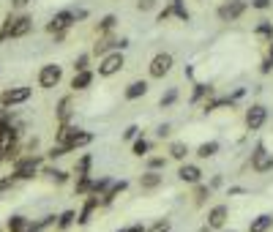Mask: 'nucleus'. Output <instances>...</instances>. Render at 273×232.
<instances>
[{"label": "nucleus", "mask_w": 273, "mask_h": 232, "mask_svg": "<svg viewBox=\"0 0 273 232\" xmlns=\"http://www.w3.org/2000/svg\"><path fill=\"white\" fill-rule=\"evenodd\" d=\"M170 14H172V8H164V11L158 14V22H164V19H167V17H170Z\"/></svg>", "instance_id": "obj_47"}, {"label": "nucleus", "mask_w": 273, "mask_h": 232, "mask_svg": "<svg viewBox=\"0 0 273 232\" xmlns=\"http://www.w3.org/2000/svg\"><path fill=\"white\" fill-rule=\"evenodd\" d=\"M74 19H77L74 11H58L52 17V22L47 25V30H49V33H55V36H60L66 27H71V22H74Z\"/></svg>", "instance_id": "obj_6"}, {"label": "nucleus", "mask_w": 273, "mask_h": 232, "mask_svg": "<svg viewBox=\"0 0 273 232\" xmlns=\"http://www.w3.org/2000/svg\"><path fill=\"white\" fill-rule=\"evenodd\" d=\"M123 189H126V180H120V183H112V189H109L107 194H104V205H109V202H112V199H115Z\"/></svg>", "instance_id": "obj_22"}, {"label": "nucleus", "mask_w": 273, "mask_h": 232, "mask_svg": "<svg viewBox=\"0 0 273 232\" xmlns=\"http://www.w3.org/2000/svg\"><path fill=\"white\" fill-rule=\"evenodd\" d=\"M14 186H17V177H14V175L3 177V180H0V194H6V191H11Z\"/></svg>", "instance_id": "obj_30"}, {"label": "nucleus", "mask_w": 273, "mask_h": 232, "mask_svg": "<svg viewBox=\"0 0 273 232\" xmlns=\"http://www.w3.org/2000/svg\"><path fill=\"white\" fill-rule=\"evenodd\" d=\"M271 3H273V0H254L252 6L259 8V11H265V8H271Z\"/></svg>", "instance_id": "obj_40"}, {"label": "nucleus", "mask_w": 273, "mask_h": 232, "mask_svg": "<svg viewBox=\"0 0 273 232\" xmlns=\"http://www.w3.org/2000/svg\"><path fill=\"white\" fill-rule=\"evenodd\" d=\"M148 148H150V145L145 142V139H136V142H134V153H136V156H145V153H148Z\"/></svg>", "instance_id": "obj_32"}, {"label": "nucleus", "mask_w": 273, "mask_h": 232, "mask_svg": "<svg viewBox=\"0 0 273 232\" xmlns=\"http://www.w3.org/2000/svg\"><path fill=\"white\" fill-rule=\"evenodd\" d=\"M90 139H93V134H90V131H79V129H77L74 134H71V139H68V142H66V150L85 148V145H88Z\"/></svg>", "instance_id": "obj_12"}, {"label": "nucleus", "mask_w": 273, "mask_h": 232, "mask_svg": "<svg viewBox=\"0 0 273 232\" xmlns=\"http://www.w3.org/2000/svg\"><path fill=\"white\" fill-rule=\"evenodd\" d=\"M74 68H77V71H88V55H79L77 63H74Z\"/></svg>", "instance_id": "obj_35"}, {"label": "nucleus", "mask_w": 273, "mask_h": 232, "mask_svg": "<svg viewBox=\"0 0 273 232\" xmlns=\"http://www.w3.org/2000/svg\"><path fill=\"white\" fill-rule=\"evenodd\" d=\"M257 33L259 36H273V25H271V22H262V25L257 27Z\"/></svg>", "instance_id": "obj_36"}, {"label": "nucleus", "mask_w": 273, "mask_h": 232, "mask_svg": "<svg viewBox=\"0 0 273 232\" xmlns=\"http://www.w3.org/2000/svg\"><path fill=\"white\" fill-rule=\"evenodd\" d=\"M252 167H254L257 172H268V170H273V156H271V153H265V148H262V145L254 150Z\"/></svg>", "instance_id": "obj_10"}, {"label": "nucleus", "mask_w": 273, "mask_h": 232, "mask_svg": "<svg viewBox=\"0 0 273 232\" xmlns=\"http://www.w3.org/2000/svg\"><path fill=\"white\" fill-rule=\"evenodd\" d=\"M145 93H148V82H131L126 88V98H139Z\"/></svg>", "instance_id": "obj_16"}, {"label": "nucleus", "mask_w": 273, "mask_h": 232, "mask_svg": "<svg viewBox=\"0 0 273 232\" xmlns=\"http://www.w3.org/2000/svg\"><path fill=\"white\" fill-rule=\"evenodd\" d=\"M148 232H170V221H156Z\"/></svg>", "instance_id": "obj_34"}, {"label": "nucleus", "mask_w": 273, "mask_h": 232, "mask_svg": "<svg viewBox=\"0 0 273 232\" xmlns=\"http://www.w3.org/2000/svg\"><path fill=\"white\" fill-rule=\"evenodd\" d=\"M120 232H129V230H120Z\"/></svg>", "instance_id": "obj_52"}, {"label": "nucleus", "mask_w": 273, "mask_h": 232, "mask_svg": "<svg viewBox=\"0 0 273 232\" xmlns=\"http://www.w3.org/2000/svg\"><path fill=\"white\" fill-rule=\"evenodd\" d=\"M27 3H30V0H11L14 8H22V6H27Z\"/></svg>", "instance_id": "obj_45"}, {"label": "nucleus", "mask_w": 273, "mask_h": 232, "mask_svg": "<svg viewBox=\"0 0 273 232\" xmlns=\"http://www.w3.org/2000/svg\"><path fill=\"white\" fill-rule=\"evenodd\" d=\"M158 183H161V175H156V172H145L142 180H139V186H142V189H156Z\"/></svg>", "instance_id": "obj_18"}, {"label": "nucleus", "mask_w": 273, "mask_h": 232, "mask_svg": "<svg viewBox=\"0 0 273 232\" xmlns=\"http://www.w3.org/2000/svg\"><path fill=\"white\" fill-rule=\"evenodd\" d=\"M0 232H3V230H0Z\"/></svg>", "instance_id": "obj_53"}, {"label": "nucleus", "mask_w": 273, "mask_h": 232, "mask_svg": "<svg viewBox=\"0 0 273 232\" xmlns=\"http://www.w3.org/2000/svg\"><path fill=\"white\" fill-rule=\"evenodd\" d=\"M123 68V55L120 52H112V55H107L101 60V66H98V74L101 77H112V74H117Z\"/></svg>", "instance_id": "obj_7"}, {"label": "nucleus", "mask_w": 273, "mask_h": 232, "mask_svg": "<svg viewBox=\"0 0 273 232\" xmlns=\"http://www.w3.org/2000/svg\"><path fill=\"white\" fill-rule=\"evenodd\" d=\"M161 167H164V158H150V170H161Z\"/></svg>", "instance_id": "obj_41"}, {"label": "nucleus", "mask_w": 273, "mask_h": 232, "mask_svg": "<svg viewBox=\"0 0 273 232\" xmlns=\"http://www.w3.org/2000/svg\"><path fill=\"white\" fill-rule=\"evenodd\" d=\"M96 205H98V197H90L88 202H85V211H82V216H79V224H88V216H90V211H93Z\"/></svg>", "instance_id": "obj_25"}, {"label": "nucleus", "mask_w": 273, "mask_h": 232, "mask_svg": "<svg viewBox=\"0 0 273 232\" xmlns=\"http://www.w3.org/2000/svg\"><path fill=\"white\" fill-rule=\"evenodd\" d=\"M66 153H68V150H66V148H63V145H55V148H52V150H49L47 156H49V158H60V156H66Z\"/></svg>", "instance_id": "obj_33"}, {"label": "nucleus", "mask_w": 273, "mask_h": 232, "mask_svg": "<svg viewBox=\"0 0 273 232\" xmlns=\"http://www.w3.org/2000/svg\"><path fill=\"white\" fill-rule=\"evenodd\" d=\"M271 227H273V216L265 213V216H257L252 224H249V232H268Z\"/></svg>", "instance_id": "obj_14"}, {"label": "nucleus", "mask_w": 273, "mask_h": 232, "mask_svg": "<svg viewBox=\"0 0 273 232\" xmlns=\"http://www.w3.org/2000/svg\"><path fill=\"white\" fill-rule=\"evenodd\" d=\"M172 68V55L170 52H158L156 58H153V60H150V77H156V79H161L164 74H167V71H170Z\"/></svg>", "instance_id": "obj_5"}, {"label": "nucleus", "mask_w": 273, "mask_h": 232, "mask_svg": "<svg viewBox=\"0 0 273 232\" xmlns=\"http://www.w3.org/2000/svg\"><path fill=\"white\" fill-rule=\"evenodd\" d=\"M115 22H117L115 14H107V17L101 19V25H98V30H101V33H107V30H112V27H115Z\"/></svg>", "instance_id": "obj_28"}, {"label": "nucleus", "mask_w": 273, "mask_h": 232, "mask_svg": "<svg viewBox=\"0 0 273 232\" xmlns=\"http://www.w3.org/2000/svg\"><path fill=\"white\" fill-rule=\"evenodd\" d=\"M8 129H11V117H0V136L6 134Z\"/></svg>", "instance_id": "obj_39"}, {"label": "nucleus", "mask_w": 273, "mask_h": 232, "mask_svg": "<svg viewBox=\"0 0 273 232\" xmlns=\"http://www.w3.org/2000/svg\"><path fill=\"white\" fill-rule=\"evenodd\" d=\"M25 232H39V224H33V227H27Z\"/></svg>", "instance_id": "obj_49"}, {"label": "nucleus", "mask_w": 273, "mask_h": 232, "mask_svg": "<svg viewBox=\"0 0 273 232\" xmlns=\"http://www.w3.org/2000/svg\"><path fill=\"white\" fill-rule=\"evenodd\" d=\"M136 131H139V129H136V126H129V129H126V134H123V136H126V139H134V136H136Z\"/></svg>", "instance_id": "obj_42"}, {"label": "nucleus", "mask_w": 273, "mask_h": 232, "mask_svg": "<svg viewBox=\"0 0 273 232\" xmlns=\"http://www.w3.org/2000/svg\"><path fill=\"white\" fill-rule=\"evenodd\" d=\"M172 11H175L177 14V17H180V19H189V8H186L183 6V0H172Z\"/></svg>", "instance_id": "obj_26"}, {"label": "nucleus", "mask_w": 273, "mask_h": 232, "mask_svg": "<svg viewBox=\"0 0 273 232\" xmlns=\"http://www.w3.org/2000/svg\"><path fill=\"white\" fill-rule=\"evenodd\" d=\"M112 47H117V41H112V39H104V41H98V44H96V49H93V52H96V55H104V52H107V49H112Z\"/></svg>", "instance_id": "obj_27"}, {"label": "nucleus", "mask_w": 273, "mask_h": 232, "mask_svg": "<svg viewBox=\"0 0 273 232\" xmlns=\"http://www.w3.org/2000/svg\"><path fill=\"white\" fill-rule=\"evenodd\" d=\"M90 191V177L85 175V177H79V183H77V194H88Z\"/></svg>", "instance_id": "obj_31"}, {"label": "nucleus", "mask_w": 273, "mask_h": 232, "mask_svg": "<svg viewBox=\"0 0 273 232\" xmlns=\"http://www.w3.org/2000/svg\"><path fill=\"white\" fill-rule=\"evenodd\" d=\"M3 161H6V156H3V150H0V164H3Z\"/></svg>", "instance_id": "obj_50"}, {"label": "nucleus", "mask_w": 273, "mask_h": 232, "mask_svg": "<svg viewBox=\"0 0 273 232\" xmlns=\"http://www.w3.org/2000/svg\"><path fill=\"white\" fill-rule=\"evenodd\" d=\"M90 82H93V74H90V71H77L74 79H71V88H74V90H85Z\"/></svg>", "instance_id": "obj_15"}, {"label": "nucleus", "mask_w": 273, "mask_h": 232, "mask_svg": "<svg viewBox=\"0 0 273 232\" xmlns=\"http://www.w3.org/2000/svg\"><path fill=\"white\" fill-rule=\"evenodd\" d=\"M90 164H93V158H90V156H82L79 161H77V177H85V175H88Z\"/></svg>", "instance_id": "obj_23"}, {"label": "nucleus", "mask_w": 273, "mask_h": 232, "mask_svg": "<svg viewBox=\"0 0 273 232\" xmlns=\"http://www.w3.org/2000/svg\"><path fill=\"white\" fill-rule=\"evenodd\" d=\"M205 197H208V189H205V186H199V189H197V202H202Z\"/></svg>", "instance_id": "obj_44"}, {"label": "nucleus", "mask_w": 273, "mask_h": 232, "mask_svg": "<svg viewBox=\"0 0 273 232\" xmlns=\"http://www.w3.org/2000/svg\"><path fill=\"white\" fill-rule=\"evenodd\" d=\"M60 77H63L60 66L47 63V66H41V71H39V85H41L44 90H49V88H55V85L60 82Z\"/></svg>", "instance_id": "obj_4"}, {"label": "nucleus", "mask_w": 273, "mask_h": 232, "mask_svg": "<svg viewBox=\"0 0 273 232\" xmlns=\"http://www.w3.org/2000/svg\"><path fill=\"white\" fill-rule=\"evenodd\" d=\"M227 205H216L211 213H208V227H213V230H218V227H224V221H227Z\"/></svg>", "instance_id": "obj_11"}, {"label": "nucleus", "mask_w": 273, "mask_h": 232, "mask_svg": "<svg viewBox=\"0 0 273 232\" xmlns=\"http://www.w3.org/2000/svg\"><path fill=\"white\" fill-rule=\"evenodd\" d=\"M243 11H246L243 0H232V3H224V6L218 8V19H221V22H232V19H238Z\"/></svg>", "instance_id": "obj_8"}, {"label": "nucleus", "mask_w": 273, "mask_h": 232, "mask_svg": "<svg viewBox=\"0 0 273 232\" xmlns=\"http://www.w3.org/2000/svg\"><path fill=\"white\" fill-rule=\"evenodd\" d=\"M30 93H33V90L25 88V85H20V88H8V90L0 93V104H3V107H17V104H25L27 98H30Z\"/></svg>", "instance_id": "obj_3"}, {"label": "nucleus", "mask_w": 273, "mask_h": 232, "mask_svg": "<svg viewBox=\"0 0 273 232\" xmlns=\"http://www.w3.org/2000/svg\"><path fill=\"white\" fill-rule=\"evenodd\" d=\"M175 98H177V93H175V90H170L167 96H161V107H170V104L175 101Z\"/></svg>", "instance_id": "obj_37"}, {"label": "nucleus", "mask_w": 273, "mask_h": 232, "mask_svg": "<svg viewBox=\"0 0 273 232\" xmlns=\"http://www.w3.org/2000/svg\"><path fill=\"white\" fill-rule=\"evenodd\" d=\"M39 156H25V158H14V177L17 180H30L39 172Z\"/></svg>", "instance_id": "obj_2"}, {"label": "nucleus", "mask_w": 273, "mask_h": 232, "mask_svg": "<svg viewBox=\"0 0 273 232\" xmlns=\"http://www.w3.org/2000/svg\"><path fill=\"white\" fill-rule=\"evenodd\" d=\"M177 175H180V180H186V183H199L202 172H199V167H194V164H183Z\"/></svg>", "instance_id": "obj_13"}, {"label": "nucleus", "mask_w": 273, "mask_h": 232, "mask_svg": "<svg viewBox=\"0 0 273 232\" xmlns=\"http://www.w3.org/2000/svg\"><path fill=\"white\" fill-rule=\"evenodd\" d=\"M30 30H33V17H27V14L14 17V14H8L6 22H3V27H0V41L22 39V36H27Z\"/></svg>", "instance_id": "obj_1"}, {"label": "nucleus", "mask_w": 273, "mask_h": 232, "mask_svg": "<svg viewBox=\"0 0 273 232\" xmlns=\"http://www.w3.org/2000/svg\"><path fill=\"white\" fill-rule=\"evenodd\" d=\"M153 6H156V0H139V3H136V8H139V11H150Z\"/></svg>", "instance_id": "obj_38"}, {"label": "nucleus", "mask_w": 273, "mask_h": 232, "mask_svg": "<svg viewBox=\"0 0 273 232\" xmlns=\"http://www.w3.org/2000/svg\"><path fill=\"white\" fill-rule=\"evenodd\" d=\"M170 156H172V158H177V161H183V158L189 156V148H186L183 142H172V148H170Z\"/></svg>", "instance_id": "obj_20"}, {"label": "nucleus", "mask_w": 273, "mask_h": 232, "mask_svg": "<svg viewBox=\"0 0 273 232\" xmlns=\"http://www.w3.org/2000/svg\"><path fill=\"white\" fill-rule=\"evenodd\" d=\"M27 227H30V221H27L25 216H11L8 218V232H25Z\"/></svg>", "instance_id": "obj_17"}, {"label": "nucleus", "mask_w": 273, "mask_h": 232, "mask_svg": "<svg viewBox=\"0 0 273 232\" xmlns=\"http://www.w3.org/2000/svg\"><path fill=\"white\" fill-rule=\"evenodd\" d=\"M265 117H268V109L262 107V104H254V107L246 112V126H249L252 131H257V129H262Z\"/></svg>", "instance_id": "obj_9"}, {"label": "nucleus", "mask_w": 273, "mask_h": 232, "mask_svg": "<svg viewBox=\"0 0 273 232\" xmlns=\"http://www.w3.org/2000/svg\"><path fill=\"white\" fill-rule=\"evenodd\" d=\"M170 134V126H167V123H164V126H158V136H167Z\"/></svg>", "instance_id": "obj_46"}, {"label": "nucleus", "mask_w": 273, "mask_h": 232, "mask_svg": "<svg viewBox=\"0 0 273 232\" xmlns=\"http://www.w3.org/2000/svg\"><path fill=\"white\" fill-rule=\"evenodd\" d=\"M74 218H77L74 211H66L60 218H58V227H60V230H66V227H71V221H74Z\"/></svg>", "instance_id": "obj_29"}, {"label": "nucleus", "mask_w": 273, "mask_h": 232, "mask_svg": "<svg viewBox=\"0 0 273 232\" xmlns=\"http://www.w3.org/2000/svg\"><path fill=\"white\" fill-rule=\"evenodd\" d=\"M129 232H145V227H142V224H134V227H131Z\"/></svg>", "instance_id": "obj_48"}, {"label": "nucleus", "mask_w": 273, "mask_h": 232, "mask_svg": "<svg viewBox=\"0 0 273 232\" xmlns=\"http://www.w3.org/2000/svg\"><path fill=\"white\" fill-rule=\"evenodd\" d=\"M107 189H109V177H101V180H93V183H90V194H93V197L104 194Z\"/></svg>", "instance_id": "obj_21"}, {"label": "nucleus", "mask_w": 273, "mask_h": 232, "mask_svg": "<svg viewBox=\"0 0 273 232\" xmlns=\"http://www.w3.org/2000/svg\"><path fill=\"white\" fill-rule=\"evenodd\" d=\"M268 60H271V63H273V47H271V58H268Z\"/></svg>", "instance_id": "obj_51"}, {"label": "nucleus", "mask_w": 273, "mask_h": 232, "mask_svg": "<svg viewBox=\"0 0 273 232\" xmlns=\"http://www.w3.org/2000/svg\"><path fill=\"white\" fill-rule=\"evenodd\" d=\"M205 90H208L205 85H197V90H194V101H197V98H202V96H205Z\"/></svg>", "instance_id": "obj_43"}, {"label": "nucleus", "mask_w": 273, "mask_h": 232, "mask_svg": "<svg viewBox=\"0 0 273 232\" xmlns=\"http://www.w3.org/2000/svg\"><path fill=\"white\" fill-rule=\"evenodd\" d=\"M58 117H60L63 123L68 120V117H71V98H60V104H58Z\"/></svg>", "instance_id": "obj_19"}, {"label": "nucleus", "mask_w": 273, "mask_h": 232, "mask_svg": "<svg viewBox=\"0 0 273 232\" xmlns=\"http://www.w3.org/2000/svg\"><path fill=\"white\" fill-rule=\"evenodd\" d=\"M218 150V142H205V145H199V150H197V156H202V158H211L213 153Z\"/></svg>", "instance_id": "obj_24"}]
</instances>
